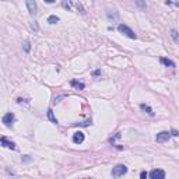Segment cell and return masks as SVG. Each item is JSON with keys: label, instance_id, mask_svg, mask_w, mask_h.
<instances>
[{"label": "cell", "instance_id": "2e32d148", "mask_svg": "<svg viewBox=\"0 0 179 179\" xmlns=\"http://www.w3.org/2000/svg\"><path fill=\"white\" fill-rule=\"evenodd\" d=\"M171 36H172V39H173L175 42L179 43V32L176 31V29H172L171 31Z\"/></svg>", "mask_w": 179, "mask_h": 179}, {"label": "cell", "instance_id": "7a4b0ae2", "mask_svg": "<svg viewBox=\"0 0 179 179\" xmlns=\"http://www.w3.org/2000/svg\"><path fill=\"white\" fill-rule=\"evenodd\" d=\"M126 172H127V166L123 164H119L112 169V176H114V178H119V176H123Z\"/></svg>", "mask_w": 179, "mask_h": 179}, {"label": "cell", "instance_id": "8992f818", "mask_svg": "<svg viewBox=\"0 0 179 179\" xmlns=\"http://www.w3.org/2000/svg\"><path fill=\"white\" fill-rule=\"evenodd\" d=\"M148 175H150L151 179H164L165 178V171H162V169H153Z\"/></svg>", "mask_w": 179, "mask_h": 179}, {"label": "cell", "instance_id": "4fadbf2b", "mask_svg": "<svg viewBox=\"0 0 179 179\" xmlns=\"http://www.w3.org/2000/svg\"><path fill=\"white\" fill-rule=\"evenodd\" d=\"M62 6L65 8H67L69 11H72L73 10V0H63V1H62Z\"/></svg>", "mask_w": 179, "mask_h": 179}, {"label": "cell", "instance_id": "603a6c76", "mask_svg": "<svg viewBox=\"0 0 179 179\" xmlns=\"http://www.w3.org/2000/svg\"><path fill=\"white\" fill-rule=\"evenodd\" d=\"M171 133H172V136H178V132H176V130H175V129L172 130Z\"/></svg>", "mask_w": 179, "mask_h": 179}, {"label": "cell", "instance_id": "6da1fadb", "mask_svg": "<svg viewBox=\"0 0 179 179\" xmlns=\"http://www.w3.org/2000/svg\"><path fill=\"white\" fill-rule=\"evenodd\" d=\"M118 31L120 32V34H123V35H126L127 38H130V39H136L137 35L134 34V31L130 28V27H127L126 24H119L118 25Z\"/></svg>", "mask_w": 179, "mask_h": 179}, {"label": "cell", "instance_id": "ba28073f", "mask_svg": "<svg viewBox=\"0 0 179 179\" xmlns=\"http://www.w3.org/2000/svg\"><path fill=\"white\" fill-rule=\"evenodd\" d=\"M0 143H1L3 147H6V148H11V150H15V148H17V147H15V143L8 141L6 137H1V139H0Z\"/></svg>", "mask_w": 179, "mask_h": 179}, {"label": "cell", "instance_id": "9a60e30c", "mask_svg": "<svg viewBox=\"0 0 179 179\" xmlns=\"http://www.w3.org/2000/svg\"><path fill=\"white\" fill-rule=\"evenodd\" d=\"M60 21V18L57 17V15H49L48 17V22L49 24H56V22H59Z\"/></svg>", "mask_w": 179, "mask_h": 179}, {"label": "cell", "instance_id": "cb8c5ba5", "mask_svg": "<svg viewBox=\"0 0 179 179\" xmlns=\"http://www.w3.org/2000/svg\"><path fill=\"white\" fill-rule=\"evenodd\" d=\"M32 28H34V29H35V31H36V29H38V25H36V24H35V22H34V24H32Z\"/></svg>", "mask_w": 179, "mask_h": 179}, {"label": "cell", "instance_id": "3957f363", "mask_svg": "<svg viewBox=\"0 0 179 179\" xmlns=\"http://www.w3.org/2000/svg\"><path fill=\"white\" fill-rule=\"evenodd\" d=\"M169 137H171L169 132H159L157 136H155V141L157 143H165V141L169 140Z\"/></svg>", "mask_w": 179, "mask_h": 179}, {"label": "cell", "instance_id": "44dd1931", "mask_svg": "<svg viewBox=\"0 0 179 179\" xmlns=\"http://www.w3.org/2000/svg\"><path fill=\"white\" fill-rule=\"evenodd\" d=\"M147 176H148V173H147V172H141V173H140V178H141V179H146V178H147Z\"/></svg>", "mask_w": 179, "mask_h": 179}, {"label": "cell", "instance_id": "7c38bea8", "mask_svg": "<svg viewBox=\"0 0 179 179\" xmlns=\"http://www.w3.org/2000/svg\"><path fill=\"white\" fill-rule=\"evenodd\" d=\"M72 87H74V88H77V90H84V83H81V81H76V80H72Z\"/></svg>", "mask_w": 179, "mask_h": 179}, {"label": "cell", "instance_id": "8fae6325", "mask_svg": "<svg viewBox=\"0 0 179 179\" xmlns=\"http://www.w3.org/2000/svg\"><path fill=\"white\" fill-rule=\"evenodd\" d=\"M159 60H161V63H162L164 66H166V67H176L175 62H172L171 59H166V57H161Z\"/></svg>", "mask_w": 179, "mask_h": 179}, {"label": "cell", "instance_id": "d4e9b609", "mask_svg": "<svg viewBox=\"0 0 179 179\" xmlns=\"http://www.w3.org/2000/svg\"><path fill=\"white\" fill-rule=\"evenodd\" d=\"M45 1H46V3H55L56 0H45Z\"/></svg>", "mask_w": 179, "mask_h": 179}, {"label": "cell", "instance_id": "5b68a950", "mask_svg": "<svg viewBox=\"0 0 179 179\" xmlns=\"http://www.w3.org/2000/svg\"><path fill=\"white\" fill-rule=\"evenodd\" d=\"M15 120V116L13 112H7V114L3 116V119H1V122L4 123L6 126H10V125H13Z\"/></svg>", "mask_w": 179, "mask_h": 179}, {"label": "cell", "instance_id": "52a82bcc", "mask_svg": "<svg viewBox=\"0 0 179 179\" xmlns=\"http://www.w3.org/2000/svg\"><path fill=\"white\" fill-rule=\"evenodd\" d=\"M84 139H86V136H84L83 132H76V133L73 134V141L76 144H81L84 141Z\"/></svg>", "mask_w": 179, "mask_h": 179}, {"label": "cell", "instance_id": "277c9868", "mask_svg": "<svg viewBox=\"0 0 179 179\" xmlns=\"http://www.w3.org/2000/svg\"><path fill=\"white\" fill-rule=\"evenodd\" d=\"M27 8H28V13L31 15H35L38 13V6H36L35 0H27Z\"/></svg>", "mask_w": 179, "mask_h": 179}, {"label": "cell", "instance_id": "ffe728a7", "mask_svg": "<svg viewBox=\"0 0 179 179\" xmlns=\"http://www.w3.org/2000/svg\"><path fill=\"white\" fill-rule=\"evenodd\" d=\"M22 161H24V162H29V161H31V157H29V155H24V157H22Z\"/></svg>", "mask_w": 179, "mask_h": 179}, {"label": "cell", "instance_id": "d6986e66", "mask_svg": "<svg viewBox=\"0 0 179 179\" xmlns=\"http://www.w3.org/2000/svg\"><path fill=\"white\" fill-rule=\"evenodd\" d=\"M29 49H31V42L27 39V41L24 42V50H25V52H29Z\"/></svg>", "mask_w": 179, "mask_h": 179}, {"label": "cell", "instance_id": "30bf717a", "mask_svg": "<svg viewBox=\"0 0 179 179\" xmlns=\"http://www.w3.org/2000/svg\"><path fill=\"white\" fill-rule=\"evenodd\" d=\"M140 109L146 112L147 115H150V116H154V111H153V108L150 105H147V104H140Z\"/></svg>", "mask_w": 179, "mask_h": 179}, {"label": "cell", "instance_id": "9c48e42d", "mask_svg": "<svg viewBox=\"0 0 179 179\" xmlns=\"http://www.w3.org/2000/svg\"><path fill=\"white\" fill-rule=\"evenodd\" d=\"M107 17L109 18V20H112V21H115V20H118L119 18V13L115 10V8H109V10H107Z\"/></svg>", "mask_w": 179, "mask_h": 179}, {"label": "cell", "instance_id": "7402d4cb", "mask_svg": "<svg viewBox=\"0 0 179 179\" xmlns=\"http://www.w3.org/2000/svg\"><path fill=\"white\" fill-rule=\"evenodd\" d=\"M93 74H94V76H95V77H97V76H101L102 73H101V70H95V72H94Z\"/></svg>", "mask_w": 179, "mask_h": 179}, {"label": "cell", "instance_id": "e0dca14e", "mask_svg": "<svg viewBox=\"0 0 179 179\" xmlns=\"http://www.w3.org/2000/svg\"><path fill=\"white\" fill-rule=\"evenodd\" d=\"M66 97H67L66 94H62V95H57V97H55V100H53V104H59V102L63 100V98H66Z\"/></svg>", "mask_w": 179, "mask_h": 179}, {"label": "cell", "instance_id": "ac0fdd59", "mask_svg": "<svg viewBox=\"0 0 179 179\" xmlns=\"http://www.w3.org/2000/svg\"><path fill=\"white\" fill-rule=\"evenodd\" d=\"M134 3H136L139 7H141V8H146V7H147V6H146V3H144L143 0H134Z\"/></svg>", "mask_w": 179, "mask_h": 179}, {"label": "cell", "instance_id": "5bb4252c", "mask_svg": "<svg viewBox=\"0 0 179 179\" xmlns=\"http://www.w3.org/2000/svg\"><path fill=\"white\" fill-rule=\"evenodd\" d=\"M48 119H49L52 123H56L57 125V119L55 118V115H53V111H52V109H48Z\"/></svg>", "mask_w": 179, "mask_h": 179}]
</instances>
